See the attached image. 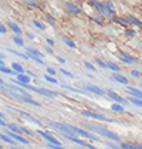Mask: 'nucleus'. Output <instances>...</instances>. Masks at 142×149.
Here are the masks:
<instances>
[{
	"label": "nucleus",
	"instance_id": "4468645a",
	"mask_svg": "<svg viewBox=\"0 0 142 149\" xmlns=\"http://www.w3.org/2000/svg\"><path fill=\"white\" fill-rule=\"evenodd\" d=\"M127 90L129 94H132L134 97H136V98H141L142 100V91L141 90H138V88H134V87H127Z\"/></svg>",
	"mask_w": 142,
	"mask_h": 149
},
{
	"label": "nucleus",
	"instance_id": "39448f33",
	"mask_svg": "<svg viewBox=\"0 0 142 149\" xmlns=\"http://www.w3.org/2000/svg\"><path fill=\"white\" fill-rule=\"evenodd\" d=\"M6 128H9L10 131L17 132V134H20V132H23V134H29V135H33V134H34V132H33V131H30L29 128H22V126H17L16 124H7Z\"/></svg>",
	"mask_w": 142,
	"mask_h": 149
},
{
	"label": "nucleus",
	"instance_id": "ddd939ff",
	"mask_svg": "<svg viewBox=\"0 0 142 149\" xmlns=\"http://www.w3.org/2000/svg\"><path fill=\"white\" fill-rule=\"evenodd\" d=\"M26 51H27V54L30 56V60H31V57L44 58V54H43L41 51H38V50H34V48H26Z\"/></svg>",
	"mask_w": 142,
	"mask_h": 149
},
{
	"label": "nucleus",
	"instance_id": "c756f323",
	"mask_svg": "<svg viewBox=\"0 0 142 149\" xmlns=\"http://www.w3.org/2000/svg\"><path fill=\"white\" fill-rule=\"evenodd\" d=\"M64 43H65L68 47H71V48H75V43H74V41H71L70 38H64Z\"/></svg>",
	"mask_w": 142,
	"mask_h": 149
},
{
	"label": "nucleus",
	"instance_id": "393cba45",
	"mask_svg": "<svg viewBox=\"0 0 142 149\" xmlns=\"http://www.w3.org/2000/svg\"><path fill=\"white\" fill-rule=\"evenodd\" d=\"M112 19H114V20H115V22H117V23L122 24V26H124V27H128V24H129V22H128V20H124V19H119V17H115V16H114V17H112Z\"/></svg>",
	"mask_w": 142,
	"mask_h": 149
},
{
	"label": "nucleus",
	"instance_id": "09e8293b",
	"mask_svg": "<svg viewBox=\"0 0 142 149\" xmlns=\"http://www.w3.org/2000/svg\"><path fill=\"white\" fill-rule=\"evenodd\" d=\"M4 57V56H3V54H1V53H0V58H3Z\"/></svg>",
	"mask_w": 142,
	"mask_h": 149
},
{
	"label": "nucleus",
	"instance_id": "a211bd4d",
	"mask_svg": "<svg viewBox=\"0 0 142 149\" xmlns=\"http://www.w3.org/2000/svg\"><path fill=\"white\" fill-rule=\"evenodd\" d=\"M63 88L68 90V91H72V92H77V94H84V95H88V91L85 92L84 90H77V88H72V87H68V85H64V84H60Z\"/></svg>",
	"mask_w": 142,
	"mask_h": 149
},
{
	"label": "nucleus",
	"instance_id": "c85d7f7f",
	"mask_svg": "<svg viewBox=\"0 0 142 149\" xmlns=\"http://www.w3.org/2000/svg\"><path fill=\"white\" fill-rule=\"evenodd\" d=\"M33 24H34L36 27H38L40 30H46V29H47V27H46L44 24L41 23V22H38V20H34V22H33Z\"/></svg>",
	"mask_w": 142,
	"mask_h": 149
},
{
	"label": "nucleus",
	"instance_id": "37998d69",
	"mask_svg": "<svg viewBox=\"0 0 142 149\" xmlns=\"http://www.w3.org/2000/svg\"><path fill=\"white\" fill-rule=\"evenodd\" d=\"M27 74H29L30 77H36V74H34V72H33V71H27Z\"/></svg>",
	"mask_w": 142,
	"mask_h": 149
},
{
	"label": "nucleus",
	"instance_id": "9b49d317",
	"mask_svg": "<svg viewBox=\"0 0 142 149\" xmlns=\"http://www.w3.org/2000/svg\"><path fill=\"white\" fill-rule=\"evenodd\" d=\"M112 80L119 82V84H124V85H128V78L127 77H124L122 74H119L118 71L117 72H114V75H112Z\"/></svg>",
	"mask_w": 142,
	"mask_h": 149
},
{
	"label": "nucleus",
	"instance_id": "20e7f679",
	"mask_svg": "<svg viewBox=\"0 0 142 149\" xmlns=\"http://www.w3.org/2000/svg\"><path fill=\"white\" fill-rule=\"evenodd\" d=\"M37 132H38V135H40V136H43L46 141H48L50 143H54V145H57L58 148H63L61 142H60V141H57V139L53 136V135H50L48 132H44V131H37Z\"/></svg>",
	"mask_w": 142,
	"mask_h": 149
},
{
	"label": "nucleus",
	"instance_id": "72a5a7b5",
	"mask_svg": "<svg viewBox=\"0 0 142 149\" xmlns=\"http://www.w3.org/2000/svg\"><path fill=\"white\" fill-rule=\"evenodd\" d=\"M131 75H132V77H135V78H138V77L141 75V72H139L138 70H132V71H131Z\"/></svg>",
	"mask_w": 142,
	"mask_h": 149
},
{
	"label": "nucleus",
	"instance_id": "2eb2a0df",
	"mask_svg": "<svg viewBox=\"0 0 142 149\" xmlns=\"http://www.w3.org/2000/svg\"><path fill=\"white\" fill-rule=\"evenodd\" d=\"M125 17H127V20H128L129 23L135 24V26H138V27H142V22L141 20H138L136 17H134V16H131V14H127Z\"/></svg>",
	"mask_w": 142,
	"mask_h": 149
},
{
	"label": "nucleus",
	"instance_id": "7c9ffc66",
	"mask_svg": "<svg viewBox=\"0 0 142 149\" xmlns=\"http://www.w3.org/2000/svg\"><path fill=\"white\" fill-rule=\"evenodd\" d=\"M84 65L90 70V71H95V67L93 65V64H91V63H88V61H85V63H84Z\"/></svg>",
	"mask_w": 142,
	"mask_h": 149
},
{
	"label": "nucleus",
	"instance_id": "ea45409f",
	"mask_svg": "<svg viewBox=\"0 0 142 149\" xmlns=\"http://www.w3.org/2000/svg\"><path fill=\"white\" fill-rule=\"evenodd\" d=\"M47 44H48V46H54V40H51V38H47Z\"/></svg>",
	"mask_w": 142,
	"mask_h": 149
},
{
	"label": "nucleus",
	"instance_id": "58836bf2",
	"mask_svg": "<svg viewBox=\"0 0 142 149\" xmlns=\"http://www.w3.org/2000/svg\"><path fill=\"white\" fill-rule=\"evenodd\" d=\"M125 34L128 36V37H134V36H135V31H134V30H127Z\"/></svg>",
	"mask_w": 142,
	"mask_h": 149
},
{
	"label": "nucleus",
	"instance_id": "5701e85b",
	"mask_svg": "<svg viewBox=\"0 0 142 149\" xmlns=\"http://www.w3.org/2000/svg\"><path fill=\"white\" fill-rule=\"evenodd\" d=\"M106 68L112 70L114 72H117V71H119L118 64H115V63H111V61H108V63H106Z\"/></svg>",
	"mask_w": 142,
	"mask_h": 149
},
{
	"label": "nucleus",
	"instance_id": "49530a36",
	"mask_svg": "<svg viewBox=\"0 0 142 149\" xmlns=\"http://www.w3.org/2000/svg\"><path fill=\"white\" fill-rule=\"evenodd\" d=\"M0 118H3V119H4V118H6V116H4V114H3V112H1V111H0Z\"/></svg>",
	"mask_w": 142,
	"mask_h": 149
},
{
	"label": "nucleus",
	"instance_id": "412c9836",
	"mask_svg": "<svg viewBox=\"0 0 142 149\" xmlns=\"http://www.w3.org/2000/svg\"><path fill=\"white\" fill-rule=\"evenodd\" d=\"M128 102H131V104H134V105H136V107H141V108H142V100H141V98L131 97L129 100H128Z\"/></svg>",
	"mask_w": 142,
	"mask_h": 149
},
{
	"label": "nucleus",
	"instance_id": "f03ea898",
	"mask_svg": "<svg viewBox=\"0 0 142 149\" xmlns=\"http://www.w3.org/2000/svg\"><path fill=\"white\" fill-rule=\"evenodd\" d=\"M68 126H70L71 131H72L74 134H77V135L88 138V139H91V141H98V139H100L95 134H91V132H88V131H85V129H81V128H78V126H74V125H68Z\"/></svg>",
	"mask_w": 142,
	"mask_h": 149
},
{
	"label": "nucleus",
	"instance_id": "dca6fc26",
	"mask_svg": "<svg viewBox=\"0 0 142 149\" xmlns=\"http://www.w3.org/2000/svg\"><path fill=\"white\" fill-rule=\"evenodd\" d=\"M7 27H10V30L14 31L16 34H22V29L14 23V22H9V23H7Z\"/></svg>",
	"mask_w": 142,
	"mask_h": 149
},
{
	"label": "nucleus",
	"instance_id": "8fccbe9b",
	"mask_svg": "<svg viewBox=\"0 0 142 149\" xmlns=\"http://www.w3.org/2000/svg\"><path fill=\"white\" fill-rule=\"evenodd\" d=\"M3 82H4V81H3V80H1V78H0V84H3Z\"/></svg>",
	"mask_w": 142,
	"mask_h": 149
},
{
	"label": "nucleus",
	"instance_id": "a18cd8bd",
	"mask_svg": "<svg viewBox=\"0 0 142 149\" xmlns=\"http://www.w3.org/2000/svg\"><path fill=\"white\" fill-rule=\"evenodd\" d=\"M106 146H108V148H117V145H112V143H108Z\"/></svg>",
	"mask_w": 142,
	"mask_h": 149
},
{
	"label": "nucleus",
	"instance_id": "1a4fd4ad",
	"mask_svg": "<svg viewBox=\"0 0 142 149\" xmlns=\"http://www.w3.org/2000/svg\"><path fill=\"white\" fill-rule=\"evenodd\" d=\"M118 58L121 60V61L127 63V64H132V63H136V61H138L135 57H131V56H128V54H124V53H119Z\"/></svg>",
	"mask_w": 142,
	"mask_h": 149
},
{
	"label": "nucleus",
	"instance_id": "b1692460",
	"mask_svg": "<svg viewBox=\"0 0 142 149\" xmlns=\"http://www.w3.org/2000/svg\"><path fill=\"white\" fill-rule=\"evenodd\" d=\"M12 68L17 72V74H20V72H24V68L20 65V64H17V63H13L12 64Z\"/></svg>",
	"mask_w": 142,
	"mask_h": 149
},
{
	"label": "nucleus",
	"instance_id": "a878e982",
	"mask_svg": "<svg viewBox=\"0 0 142 149\" xmlns=\"http://www.w3.org/2000/svg\"><path fill=\"white\" fill-rule=\"evenodd\" d=\"M9 51H10L12 54H16L17 57H22V58H24V60H30V56H29V54H22V53H16L14 50H9Z\"/></svg>",
	"mask_w": 142,
	"mask_h": 149
},
{
	"label": "nucleus",
	"instance_id": "e433bc0d",
	"mask_svg": "<svg viewBox=\"0 0 142 149\" xmlns=\"http://www.w3.org/2000/svg\"><path fill=\"white\" fill-rule=\"evenodd\" d=\"M6 31H7V27H6L4 24H1V23H0V33H3V34H4Z\"/></svg>",
	"mask_w": 142,
	"mask_h": 149
},
{
	"label": "nucleus",
	"instance_id": "0eeeda50",
	"mask_svg": "<svg viewBox=\"0 0 142 149\" xmlns=\"http://www.w3.org/2000/svg\"><path fill=\"white\" fill-rule=\"evenodd\" d=\"M105 95H108L109 98H112L114 101H117V102H119V104H122V105H127V104H128V100H124L122 97H119L117 92L111 91V90H106V91H105Z\"/></svg>",
	"mask_w": 142,
	"mask_h": 149
},
{
	"label": "nucleus",
	"instance_id": "bb28decb",
	"mask_svg": "<svg viewBox=\"0 0 142 149\" xmlns=\"http://www.w3.org/2000/svg\"><path fill=\"white\" fill-rule=\"evenodd\" d=\"M44 78H46V81H48V82H51V84H58V81L56 80V78H54L53 75H50V74H47V75H46Z\"/></svg>",
	"mask_w": 142,
	"mask_h": 149
},
{
	"label": "nucleus",
	"instance_id": "423d86ee",
	"mask_svg": "<svg viewBox=\"0 0 142 149\" xmlns=\"http://www.w3.org/2000/svg\"><path fill=\"white\" fill-rule=\"evenodd\" d=\"M85 90L88 92H93L95 95H98V97H104V95H105V91H104L102 88H100V87H97V85H93V84H87V85H85Z\"/></svg>",
	"mask_w": 142,
	"mask_h": 149
},
{
	"label": "nucleus",
	"instance_id": "de8ad7c7",
	"mask_svg": "<svg viewBox=\"0 0 142 149\" xmlns=\"http://www.w3.org/2000/svg\"><path fill=\"white\" fill-rule=\"evenodd\" d=\"M0 65H4V61H3V58H0Z\"/></svg>",
	"mask_w": 142,
	"mask_h": 149
},
{
	"label": "nucleus",
	"instance_id": "f8f14e48",
	"mask_svg": "<svg viewBox=\"0 0 142 149\" xmlns=\"http://www.w3.org/2000/svg\"><path fill=\"white\" fill-rule=\"evenodd\" d=\"M12 111H14V112H17L19 115H22V116H24L26 119H29V121H31L33 124H36V125H38V126H41V122L40 121H37V119H34L33 116L30 114H27V112H23V111H16V109H12Z\"/></svg>",
	"mask_w": 142,
	"mask_h": 149
},
{
	"label": "nucleus",
	"instance_id": "6ab92c4d",
	"mask_svg": "<svg viewBox=\"0 0 142 149\" xmlns=\"http://www.w3.org/2000/svg\"><path fill=\"white\" fill-rule=\"evenodd\" d=\"M111 109H112V111H115V112H121V114L125 111V108L122 107V104H119V102L112 104V105H111Z\"/></svg>",
	"mask_w": 142,
	"mask_h": 149
},
{
	"label": "nucleus",
	"instance_id": "2f4dec72",
	"mask_svg": "<svg viewBox=\"0 0 142 149\" xmlns=\"http://www.w3.org/2000/svg\"><path fill=\"white\" fill-rule=\"evenodd\" d=\"M91 17L94 19V20L97 22V23H100V24H102V23H104V20H102L101 17H98V14H94V16H91Z\"/></svg>",
	"mask_w": 142,
	"mask_h": 149
},
{
	"label": "nucleus",
	"instance_id": "6e6552de",
	"mask_svg": "<svg viewBox=\"0 0 142 149\" xmlns=\"http://www.w3.org/2000/svg\"><path fill=\"white\" fill-rule=\"evenodd\" d=\"M7 135L10 138H13L14 141H17V142H22L23 145H29V141L26 139V138H23L22 135H19L17 132H13V131H10V129H7Z\"/></svg>",
	"mask_w": 142,
	"mask_h": 149
},
{
	"label": "nucleus",
	"instance_id": "cd10ccee",
	"mask_svg": "<svg viewBox=\"0 0 142 149\" xmlns=\"http://www.w3.org/2000/svg\"><path fill=\"white\" fill-rule=\"evenodd\" d=\"M24 1H26L27 6H30V7H33V9H37V7H38V4L36 3L34 0H24Z\"/></svg>",
	"mask_w": 142,
	"mask_h": 149
},
{
	"label": "nucleus",
	"instance_id": "473e14b6",
	"mask_svg": "<svg viewBox=\"0 0 142 149\" xmlns=\"http://www.w3.org/2000/svg\"><path fill=\"white\" fill-rule=\"evenodd\" d=\"M60 72H61V74H64V75H67V77H70V78H74V75H72L71 72H68L67 70H60Z\"/></svg>",
	"mask_w": 142,
	"mask_h": 149
},
{
	"label": "nucleus",
	"instance_id": "f704fd0d",
	"mask_svg": "<svg viewBox=\"0 0 142 149\" xmlns=\"http://www.w3.org/2000/svg\"><path fill=\"white\" fill-rule=\"evenodd\" d=\"M47 22L50 24H54V23H56V20H54V17H53L51 14H48V16H47Z\"/></svg>",
	"mask_w": 142,
	"mask_h": 149
},
{
	"label": "nucleus",
	"instance_id": "c9c22d12",
	"mask_svg": "<svg viewBox=\"0 0 142 149\" xmlns=\"http://www.w3.org/2000/svg\"><path fill=\"white\" fill-rule=\"evenodd\" d=\"M97 64H98L100 67H102V68H106V63L101 61V60H97Z\"/></svg>",
	"mask_w": 142,
	"mask_h": 149
},
{
	"label": "nucleus",
	"instance_id": "c03bdc74",
	"mask_svg": "<svg viewBox=\"0 0 142 149\" xmlns=\"http://www.w3.org/2000/svg\"><path fill=\"white\" fill-rule=\"evenodd\" d=\"M58 63H61V64H64V63H65V60H64V58H61V57H58Z\"/></svg>",
	"mask_w": 142,
	"mask_h": 149
},
{
	"label": "nucleus",
	"instance_id": "9d476101",
	"mask_svg": "<svg viewBox=\"0 0 142 149\" xmlns=\"http://www.w3.org/2000/svg\"><path fill=\"white\" fill-rule=\"evenodd\" d=\"M65 7H67L68 12L74 13V14H80V13H81V9H80L77 4H74L72 1H67V3H65Z\"/></svg>",
	"mask_w": 142,
	"mask_h": 149
},
{
	"label": "nucleus",
	"instance_id": "f257e3e1",
	"mask_svg": "<svg viewBox=\"0 0 142 149\" xmlns=\"http://www.w3.org/2000/svg\"><path fill=\"white\" fill-rule=\"evenodd\" d=\"M85 126H87V128H91L94 132H97V134H100V135H102V136L108 138V139H111V141H115V142H119V141H121V138H119L118 134L108 131V129L104 128V126L94 125V124H85Z\"/></svg>",
	"mask_w": 142,
	"mask_h": 149
},
{
	"label": "nucleus",
	"instance_id": "4c0bfd02",
	"mask_svg": "<svg viewBox=\"0 0 142 149\" xmlns=\"http://www.w3.org/2000/svg\"><path fill=\"white\" fill-rule=\"evenodd\" d=\"M47 72L50 74V75H56V74H57V72H56V70L51 68V67H48V68H47Z\"/></svg>",
	"mask_w": 142,
	"mask_h": 149
},
{
	"label": "nucleus",
	"instance_id": "79ce46f5",
	"mask_svg": "<svg viewBox=\"0 0 142 149\" xmlns=\"http://www.w3.org/2000/svg\"><path fill=\"white\" fill-rule=\"evenodd\" d=\"M44 50H46V53H48V54H53V53H54V51H53V50H51L50 47H47V48H44Z\"/></svg>",
	"mask_w": 142,
	"mask_h": 149
},
{
	"label": "nucleus",
	"instance_id": "a19ab883",
	"mask_svg": "<svg viewBox=\"0 0 142 149\" xmlns=\"http://www.w3.org/2000/svg\"><path fill=\"white\" fill-rule=\"evenodd\" d=\"M0 125H1V126H7V124H6V121H4L3 118H0Z\"/></svg>",
	"mask_w": 142,
	"mask_h": 149
},
{
	"label": "nucleus",
	"instance_id": "7ed1b4c3",
	"mask_svg": "<svg viewBox=\"0 0 142 149\" xmlns=\"http://www.w3.org/2000/svg\"><path fill=\"white\" fill-rule=\"evenodd\" d=\"M81 115L85 116V118H93V119H98V121H104V122H114L111 118H106L104 115L97 114V112H93V111H81Z\"/></svg>",
	"mask_w": 142,
	"mask_h": 149
},
{
	"label": "nucleus",
	"instance_id": "f3484780",
	"mask_svg": "<svg viewBox=\"0 0 142 149\" xmlns=\"http://www.w3.org/2000/svg\"><path fill=\"white\" fill-rule=\"evenodd\" d=\"M119 146L124 149H142V145L139 143H121Z\"/></svg>",
	"mask_w": 142,
	"mask_h": 149
},
{
	"label": "nucleus",
	"instance_id": "4be33fe9",
	"mask_svg": "<svg viewBox=\"0 0 142 149\" xmlns=\"http://www.w3.org/2000/svg\"><path fill=\"white\" fill-rule=\"evenodd\" d=\"M13 41H14V44H16V46H24V41H23V38H22V37H20V34H17V36H14V37H13Z\"/></svg>",
	"mask_w": 142,
	"mask_h": 149
},
{
	"label": "nucleus",
	"instance_id": "aec40b11",
	"mask_svg": "<svg viewBox=\"0 0 142 149\" xmlns=\"http://www.w3.org/2000/svg\"><path fill=\"white\" fill-rule=\"evenodd\" d=\"M0 139H3L4 142H7V143H10V145H13V146H16V141L13 139V138H10L9 135H4V134H0Z\"/></svg>",
	"mask_w": 142,
	"mask_h": 149
}]
</instances>
